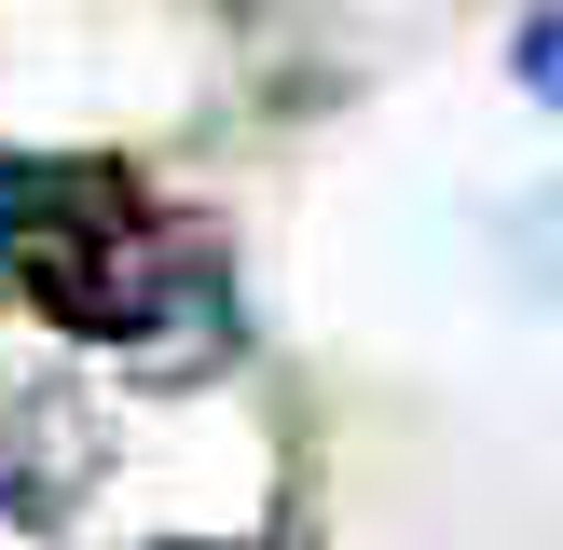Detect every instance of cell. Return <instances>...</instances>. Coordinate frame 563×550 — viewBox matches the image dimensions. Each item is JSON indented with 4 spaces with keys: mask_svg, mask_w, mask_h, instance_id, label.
<instances>
[{
    "mask_svg": "<svg viewBox=\"0 0 563 550\" xmlns=\"http://www.w3.org/2000/svg\"><path fill=\"white\" fill-rule=\"evenodd\" d=\"M42 207H55V165L0 152V289H14V262H27V234H42Z\"/></svg>",
    "mask_w": 563,
    "mask_h": 550,
    "instance_id": "2",
    "label": "cell"
},
{
    "mask_svg": "<svg viewBox=\"0 0 563 550\" xmlns=\"http://www.w3.org/2000/svg\"><path fill=\"white\" fill-rule=\"evenodd\" d=\"M509 69H522V97H537L550 124H563V0H537V14H522V42H509Z\"/></svg>",
    "mask_w": 563,
    "mask_h": 550,
    "instance_id": "3",
    "label": "cell"
},
{
    "mask_svg": "<svg viewBox=\"0 0 563 550\" xmlns=\"http://www.w3.org/2000/svg\"><path fill=\"white\" fill-rule=\"evenodd\" d=\"M14 289L42 302L69 344H97V358L207 372V358L234 344V275H220V248L192 234L179 207H152L137 179H110V165H55V207H42V234H27Z\"/></svg>",
    "mask_w": 563,
    "mask_h": 550,
    "instance_id": "1",
    "label": "cell"
}]
</instances>
